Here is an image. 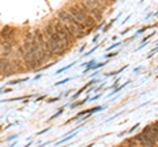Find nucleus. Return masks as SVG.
<instances>
[{
  "mask_svg": "<svg viewBox=\"0 0 158 147\" xmlns=\"http://www.w3.org/2000/svg\"><path fill=\"white\" fill-rule=\"evenodd\" d=\"M67 12H69V13H70L71 16H73V17H74L75 20H77L78 22H81L82 25L84 24V21L87 20V17L90 16V15H87L84 11H82L78 5H71V7L69 8V11H67Z\"/></svg>",
  "mask_w": 158,
  "mask_h": 147,
  "instance_id": "nucleus-1",
  "label": "nucleus"
},
{
  "mask_svg": "<svg viewBox=\"0 0 158 147\" xmlns=\"http://www.w3.org/2000/svg\"><path fill=\"white\" fill-rule=\"evenodd\" d=\"M0 37L4 39V42L12 41V38L15 37V29H12L11 26H5L2 32H0Z\"/></svg>",
  "mask_w": 158,
  "mask_h": 147,
  "instance_id": "nucleus-2",
  "label": "nucleus"
},
{
  "mask_svg": "<svg viewBox=\"0 0 158 147\" xmlns=\"http://www.w3.org/2000/svg\"><path fill=\"white\" fill-rule=\"evenodd\" d=\"M0 72L3 74H11V63L7 59H0Z\"/></svg>",
  "mask_w": 158,
  "mask_h": 147,
  "instance_id": "nucleus-3",
  "label": "nucleus"
},
{
  "mask_svg": "<svg viewBox=\"0 0 158 147\" xmlns=\"http://www.w3.org/2000/svg\"><path fill=\"white\" fill-rule=\"evenodd\" d=\"M140 147H145V146H140Z\"/></svg>",
  "mask_w": 158,
  "mask_h": 147,
  "instance_id": "nucleus-4",
  "label": "nucleus"
},
{
  "mask_svg": "<svg viewBox=\"0 0 158 147\" xmlns=\"http://www.w3.org/2000/svg\"><path fill=\"white\" fill-rule=\"evenodd\" d=\"M157 142H158V137H157Z\"/></svg>",
  "mask_w": 158,
  "mask_h": 147,
  "instance_id": "nucleus-5",
  "label": "nucleus"
},
{
  "mask_svg": "<svg viewBox=\"0 0 158 147\" xmlns=\"http://www.w3.org/2000/svg\"><path fill=\"white\" fill-rule=\"evenodd\" d=\"M121 147H125V146H121Z\"/></svg>",
  "mask_w": 158,
  "mask_h": 147,
  "instance_id": "nucleus-6",
  "label": "nucleus"
}]
</instances>
